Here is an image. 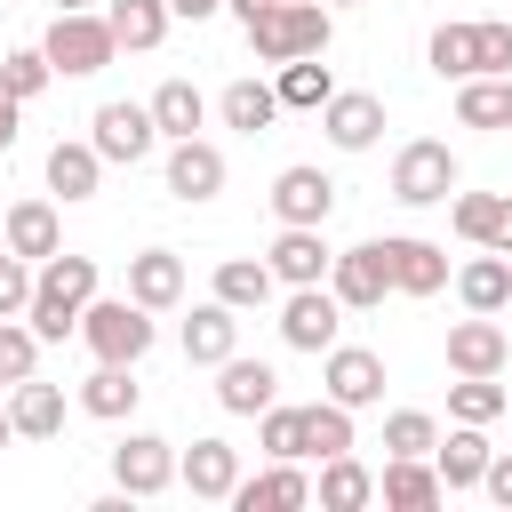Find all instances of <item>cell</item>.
Wrapping results in <instances>:
<instances>
[{
    "instance_id": "obj_1",
    "label": "cell",
    "mask_w": 512,
    "mask_h": 512,
    "mask_svg": "<svg viewBox=\"0 0 512 512\" xmlns=\"http://www.w3.org/2000/svg\"><path fill=\"white\" fill-rule=\"evenodd\" d=\"M88 296H96V256H72V248H56V256L40 264V288H32V304H24L32 336H40V344H64V336H80V312H88Z\"/></svg>"
},
{
    "instance_id": "obj_2",
    "label": "cell",
    "mask_w": 512,
    "mask_h": 512,
    "mask_svg": "<svg viewBox=\"0 0 512 512\" xmlns=\"http://www.w3.org/2000/svg\"><path fill=\"white\" fill-rule=\"evenodd\" d=\"M328 8L320 0H272L264 16H248V48L264 64H288V56H328Z\"/></svg>"
},
{
    "instance_id": "obj_3",
    "label": "cell",
    "mask_w": 512,
    "mask_h": 512,
    "mask_svg": "<svg viewBox=\"0 0 512 512\" xmlns=\"http://www.w3.org/2000/svg\"><path fill=\"white\" fill-rule=\"evenodd\" d=\"M80 336H88V352L96 360H144L152 352V312L136 304V296H112V304H96L88 296V312H80Z\"/></svg>"
},
{
    "instance_id": "obj_4",
    "label": "cell",
    "mask_w": 512,
    "mask_h": 512,
    "mask_svg": "<svg viewBox=\"0 0 512 512\" xmlns=\"http://www.w3.org/2000/svg\"><path fill=\"white\" fill-rule=\"evenodd\" d=\"M40 48H48V64H56L64 80H88V72H104V64L120 56V40H112V24H104V16H88V8H72V16H56Z\"/></svg>"
},
{
    "instance_id": "obj_5",
    "label": "cell",
    "mask_w": 512,
    "mask_h": 512,
    "mask_svg": "<svg viewBox=\"0 0 512 512\" xmlns=\"http://www.w3.org/2000/svg\"><path fill=\"white\" fill-rule=\"evenodd\" d=\"M448 192H456V152H448V144H432V136L400 144V160H392V200L432 208V200H448Z\"/></svg>"
},
{
    "instance_id": "obj_6",
    "label": "cell",
    "mask_w": 512,
    "mask_h": 512,
    "mask_svg": "<svg viewBox=\"0 0 512 512\" xmlns=\"http://www.w3.org/2000/svg\"><path fill=\"white\" fill-rule=\"evenodd\" d=\"M88 128H96L88 144H96L104 160H120V168H136V160L160 144V120H152V104H96V120H88Z\"/></svg>"
},
{
    "instance_id": "obj_7",
    "label": "cell",
    "mask_w": 512,
    "mask_h": 512,
    "mask_svg": "<svg viewBox=\"0 0 512 512\" xmlns=\"http://www.w3.org/2000/svg\"><path fill=\"white\" fill-rule=\"evenodd\" d=\"M328 288H336V304H344V312H368V304H384V288H392V256H384V240H360V248H344V256L328 264Z\"/></svg>"
},
{
    "instance_id": "obj_8",
    "label": "cell",
    "mask_w": 512,
    "mask_h": 512,
    "mask_svg": "<svg viewBox=\"0 0 512 512\" xmlns=\"http://www.w3.org/2000/svg\"><path fill=\"white\" fill-rule=\"evenodd\" d=\"M336 328H344V304H336V288H296L288 304H280V336L296 344V352H328L336 344Z\"/></svg>"
},
{
    "instance_id": "obj_9",
    "label": "cell",
    "mask_w": 512,
    "mask_h": 512,
    "mask_svg": "<svg viewBox=\"0 0 512 512\" xmlns=\"http://www.w3.org/2000/svg\"><path fill=\"white\" fill-rule=\"evenodd\" d=\"M504 360H512V336L496 328V312H472V320L448 328V368L456 376H504Z\"/></svg>"
},
{
    "instance_id": "obj_10",
    "label": "cell",
    "mask_w": 512,
    "mask_h": 512,
    "mask_svg": "<svg viewBox=\"0 0 512 512\" xmlns=\"http://www.w3.org/2000/svg\"><path fill=\"white\" fill-rule=\"evenodd\" d=\"M112 480H120V496H160V488L176 480V448L152 440V432H128V440L112 448Z\"/></svg>"
},
{
    "instance_id": "obj_11",
    "label": "cell",
    "mask_w": 512,
    "mask_h": 512,
    "mask_svg": "<svg viewBox=\"0 0 512 512\" xmlns=\"http://www.w3.org/2000/svg\"><path fill=\"white\" fill-rule=\"evenodd\" d=\"M320 128H328L336 152H368V144L384 136V104H376L368 88H336V96L320 104Z\"/></svg>"
},
{
    "instance_id": "obj_12",
    "label": "cell",
    "mask_w": 512,
    "mask_h": 512,
    "mask_svg": "<svg viewBox=\"0 0 512 512\" xmlns=\"http://www.w3.org/2000/svg\"><path fill=\"white\" fill-rule=\"evenodd\" d=\"M328 208H336V184L320 168H280L272 176V216L280 224H328Z\"/></svg>"
},
{
    "instance_id": "obj_13",
    "label": "cell",
    "mask_w": 512,
    "mask_h": 512,
    "mask_svg": "<svg viewBox=\"0 0 512 512\" xmlns=\"http://www.w3.org/2000/svg\"><path fill=\"white\" fill-rule=\"evenodd\" d=\"M288 288H312V280H328V240H320V224H280V240H272V256H264Z\"/></svg>"
},
{
    "instance_id": "obj_14",
    "label": "cell",
    "mask_w": 512,
    "mask_h": 512,
    "mask_svg": "<svg viewBox=\"0 0 512 512\" xmlns=\"http://www.w3.org/2000/svg\"><path fill=\"white\" fill-rule=\"evenodd\" d=\"M216 400H224V416H264L272 400H280V376L264 368V360H216Z\"/></svg>"
},
{
    "instance_id": "obj_15",
    "label": "cell",
    "mask_w": 512,
    "mask_h": 512,
    "mask_svg": "<svg viewBox=\"0 0 512 512\" xmlns=\"http://www.w3.org/2000/svg\"><path fill=\"white\" fill-rule=\"evenodd\" d=\"M176 480H184L192 496H208V504H232V488H240V448H224V440H192L184 464H176Z\"/></svg>"
},
{
    "instance_id": "obj_16",
    "label": "cell",
    "mask_w": 512,
    "mask_h": 512,
    "mask_svg": "<svg viewBox=\"0 0 512 512\" xmlns=\"http://www.w3.org/2000/svg\"><path fill=\"white\" fill-rule=\"evenodd\" d=\"M168 192H176V200H216V192H224V152L200 144V136H176V152H168Z\"/></svg>"
},
{
    "instance_id": "obj_17",
    "label": "cell",
    "mask_w": 512,
    "mask_h": 512,
    "mask_svg": "<svg viewBox=\"0 0 512 512\" xmlns=\"http://www.w3.org/2000/svg\"><path fill=\"white\" fill-rule=\"evenodd\" d=\"M232 344H240V312L216 296V304H192V320H184V360L192 368H216V360H232Z\"/></svg>"
},
{
    "instance_id": "obj_18",
    "label": "cell",
    "mask_w": 512,
    "mask_h": 512,
    "mask_svg": "<svg viewBox=\"0 0 512 512\" xmlns=\"http://www.w3.org/2000/svg\"><path fill=\"white\" fill-rule=\"evenodd\" d=\"M328 400H344V408L384 400V360L360 344H328Z\"/></svg>"
},
{
    "instance_id": "obj_19",
    "label": "cell",
    "mask_w": 512,
    "mask_h": 512,
    "mask_svg": "<svg viewBox=\"0 0 512 512\" xmlns=\"http://www.w3.org/2000/svg\"><path fill=\"white\" fill-rule=\"evenodd\" d=\"M376 496H384L392 512H432V504L448 496V480H440V464H424V456H392L384 480H376Z\"/></svg>"
},
{
    "instance_id": "obj_20",
    "label": "cell",
    "mask_w": 512,
    "mask_h": 512,
    "mask_svg": "<svg viewBox=\"0 0 512 512\" xmlns=\"http://www.w3.org/2000/svg\"><path fill=\"white\" fill-rule=\"evenodd\" d=\"M384 256H392V288L400 296H440L448 288V256L432 240H408L400 232V240H384Z\"/></svg>"
},
{
    "instance_id": "obj_21",
    "label": "cell",
    "mask_w": 512,
    "mask_h": 512,
    "mask_svg": "<svg viewBox=\"0 0 512 512\" xmlns=\"http://www.w3.org/2000/svg\"><path fill=\"white\" fill-rule=\"evenodd\" d=\"M128 296H136L144 312H168V304L184 296V256H168V248L128 256Z\"/></svg>"
},
{
    "instance_id": "obj_22",
    "label": "cell",
    "mask_w": 512,
    "mask_h": 512,
    "mask_svg": "<svg viewBox=\"0 0 512 512\" xmlns=\"http://www.w3.org/2000/svg\"><path fill=\"white\" fill-rule=\"evenodd\" d=\"M8 416H16V440H56L64 432V392L24 376V384H8Z\"/></svg>"
},
{
    "instance_id": "obj_23",
    "label": "cell",
    "mask_w": 512,
    "mask_h": 512,
    "mask_svg": "<svg viewBox=\"0 0 512 512\" xmlns=\"http://www.w3.org/2000/svg\"><path fill=\"white\" fill-rule=\"evenodd\" d=\"M320 512H360V504H376V472L344 448V456H320Z\"/></svg>"
},
{
    "instance_id": "obj_24",
    "label": "cell",
    "mask_w": 512,
    "mask_h": 512,
    "mask_svg": "<svg viewBox=\"0 0 512 512\" xmlns=\"http://www.w3.org/2000/svg\"><path fill=\"white\" fill-rule=\"evenodd\" d=\"M232 504H240V512H296V504H312V480L296 472V456H280L264 480H240Z\"/></svg>"
},
{
    "instance_id": "obj_25",
    "label": "cell",
    "mask_w": 512,
    "mask_h": 512,
    "mask_svg": "<svg viewBox=\"0 0 512 512\" xmlns=\"http://www.w3.org/2000/svg\"><path fill=\"white\" fill-rule=\"evenodd\" d=\"M0 232H8V248H16V256H32V264H48V256L64 248V232H56V208H48V200H16V208L0 216Z\"/></svg>"
},
{
    "instance_id": "obj_26",
    "label": "cell",
    "mask_w": 512,
    "mask_h": 512,
    "mask_svg": "<svg viewBox=\"0 0 512 512\" xmlns=\"http://www.w3.org/2000/svg\"><path fill=\"white\" fill-rule=\"evenodd\" d=\"M456 120L464 128H512V72H472L456 88Z\"/></svg>"
},
{
    "instance_id": "obj_27",
    "label": "cell",
    "mask_w": 512,
    "mask_h": 512,
    "mask_svg": "<svg viewBox=\"0 0 512 512\" xmlns=\"http://www.w3.org/2000/svg\"><path fill=\"white\" fill-rule=\"evenodd\" d=\"M96 184H104V152H96V144H64V136H56V144H48V192L88 200Z\"/></svg>"
},
{
    "instance_id": "obj_28",
    "label": "cell",
    "mask_w": 512,
    "mask_h": 512,
    "mask_svg": "<svg viewBox=\"0 0 512 512\" xmlns=\"http://www.w3.org/2000/svg\"><path fill=\"white\" fill-rule=\"evenodd\" d=\"M272 288H280V272H272L264 256H232V264H216V296H224L232 312H264Z\"/></svg>"
},
{
    "instance_id": "obj_29",
    "label": "cell",
    "mask_w": 512,
    "mask_h": 512,
    "mask_svg": "<svg viewBox=\"0 0 512 512\" xmlns=\"http://www.w3.org/2000/svg\"><path fill=\"white\" fill-rule=\"evenodd\" d=\"M136 392H144V384L128 376V360H96V376L80 384V408H88V416H104V424H120V416L136 408Z\"/></svg>"
},
{
    "instance_id": "obj_30",
    "label": "cell",
    "mask_w": 512,
    "mask_h": 512,
    "mask_svg": "<svg viewBox=\"0 0 512 512\" xmlns=\"http://www.w3.org/2000/svg\"><path fill=\"white\" fill-rule=\"evenodd\" d=\"M456 296H464L472 312H504V304H512V256H496V248L472 256V264L456 272Z\"/></svg>"
},
{
    "instance_id": "obj_31",
    "label": "cell",
    "mask_w": 512,
    "mask_h": 512,
    "mask_svg": "<svg viewBox=\"0 0 512 512\" xmlns=\"http://www.w3.org/2000/svg\"><path fill=\"white\" fill-rule=\"evenodd\" d=\"M104 24L120 48H160L168 40V0H104Z\"/></svg>"
},
{
    "instance_id": "obj_32",
    "label": "cell",
    "mask_w": 512,
    "mask_h": 512,
    "mask_svg": "<svg viewBox=\"0 0 512 512\" xmlns=\"http://www.w3.org/2000/svg\"><path fill=\"white\" fill-rule=\"evenodd\" d=\"M432 456H440V480H448V488H480V480H488V440H480V424H456Z\"/></svg>"
},
{
    "instance_id": "obj_33",
    "label": "cell",
    "mask_w": 512,
    "mask_h": 512,
    "mask_svg": "<svg viewBox=\"0 0 512 512\" xmlns=\"http://www.w3.org/2000/svg\"><path fill=\"white\" fill-rule=\"evenodd\" d=\"M272 88H280V104H288V112H320V104L336 96V80H328V64H320V56H288Z\"/></svg>"
},
{
    "instance_id": "obj_34",
    "label": "cell",
    "mask_w": 512,
    "mask_h": 512,
    "mask_svg": "<svg viewBox=\"0 0 512 512\" xmlns=\"http://www.w3.org/2000/svg\"><path fill=\"white\" fill-rule=\"evenodd\" d=\"M272 120H280V88H264V80H232V88H224V128L264 136Z\"/></svg>"
},
{
    "instance_id": "obj_35",
    "label": "cell",
    "mask_w": 512,
    "mask_h": 512,
    "mask_svg": "<svg viewBox=\"0 0 512 512\" xmlns=\"http://www.w3.org/2000/svg\"><path fill=\"white\" fill-rule=\"evenodd\" d=\"M152 120H160V136H200L208 104H200L192 80H160V88H152Z\"/></svg>"
},
{
    "instance_id": "obj_36",
    "label": "cell",
    "mask_w": 512,
    "mask_h": 512,
    "mask_svg": "<svg viewBox=\"0 0 512 512\" xmlns=\"http://www.w3.org/2000/svg\"><path fill=\"white\" fill-rule=\"evenodd\" d=\"M352 448V408L344 400H312L304 408V456H344Z\"/></svg>"
},
{
    "instance_id": "obj_37",
    "label": "cell",
    "mask_w": 512,
    "mask_h": 512,
    "mask_svg": "<svg viewBox=\"0 0 512 512\" xmlns=\"http://www.w3.org/2000/svg\"><path fill=\"white\" fill-rule=\"evenodd\" d=\"M424 56H432L440 80H472V72H480V40H472V24H440Z\"/></svg>"
},
{
    "instance_id": "obj_38",
    "label": "cell",
    "mask_w": 512,
    "mask_h": 512,
    "mask_svg": "<svg viewBox=\"0 0 512 512\" xmlns=\"http://www.w3.org/2000/svg\"><path fill=\"white\" fill-rule=\"evenodd\" d=\"M448 416H456V424H496V416H504V384H496V376L448 384Z\"/></svg>"
},
{
    "instance_id": "obj_39",
    "label": "cell",
    "mask_w": 512,
    "mask_h": 512,
    "mask_svg": "<svg viewBox=\"0 0 512 512\" xmlns=\"http://www.w3.org/2000/svg\"><path fill=\"white\" fill-rule=\"evenodd\" d=\"M0 80H8V96L32 104V96L56 80V64H48V48H8V56H0Z\"/></svg>"
},
{
    "instance_id": "obj_40",
    "label": "cell",
    "mask_w": 512,
    "mask_h": 512,
    "mask_svg": "<svg viewBox=\"0 0 512 512\" xmlns=\"http://www.w3.org/2000/svg\"><path fill=\"white\" fill-rule=\"evenodd\" d=\"M440 448V424L424 416V408H400L392 424H384V456H432Z\"/></svg>"
},
{
    "instance_id": "obj_41",
    "label": "cell",
    "mask_w": 512,
    "mask_h": 512,
    "mask_svg": "<svg viewBox=\"0 0 512 512\" xmlns=\"http://www.w3.org/2000/svg\"><path fill=\"white\" fill-rule=\"evenodd\" d=\"M32 360H40L32 320H0V384H24V376H32Z\"/></svg>"
},
{
    "instance_id": "obj_42",
    "label": "cell",
    "mask_w": 512,
    "mask_h": 512,
    "mask_svg": "<svg viewBox=\"0 0 512 512\" xmlns=\"http://www.w3.org/2000/svg\"><path fill=\"white\" fill-rule=\"evenodd\" d=\"M32 288H40V272H32V256H0V320H24V304H32Z\"/></svg>"
},
{
    "instance_id": "obj_43",
    "label": "cell",
    "mask_w": 512,
    "mask_h": 512,
    "mask_svg": "<svg viewBox=\"0 0 512 512\" xmlns=\"http://www.w3.org/2000/svg\"><path fill=\"white\" fill-rule=\"evenodd\" d=\"M264 456L280 464V456H304V408H264Z\"/></svg>"
},
{
    "instance_id": "obj_44",
    "label": "cell",
    "mask_w": 512,
    "mask_h": 512,
    "mask_svg": "<svg viewBox=\"0 0 512 512\" xmlns=\"http://www.w3.org/2000/svg\"><path fill=\"white\" fill-rule=\"evenodd\" d=\"M472 40H480V72H512V24L504 16L472 24Z\"/></svg>"
},
{
    "instance_id": "obj_45",
    "label": "cell",
    "mask_w": 512,
    "mask_h": 512,
    "mask_svg": "<svg viewBox=\"0 0 512 512\" xmlns=\"http://www.w3.org/2000/svg\"><path fill=\"white\" fill-rule=\"evenodd\" d=\"M480 248H496V256H512V200H496V216H488V240Z\"/></svg>"
},
{
    "instance_id": "obj_46",
    "label": "cell",
    "mask_w": 512,
    "mask_h": 512,
    "mask_svg": "<svg viewBox=\"0 0 512 512\" xmlns=\"http://www.w3.org/2000/svg\"><path fill=\"white\" fill-rule=\"evenodd\" d=\"M480 488H488V496L512 512V456H488V480H480Z\"/></svg>"
},
{
    "instance_id": "obj_47",
    "label": "cell",
    "mask_w": 512,
    "mask_h": 512,
    "mask_svg": "<svg viewBox=\"0 0 512 512\" xmlns=\"http://www.w3.org/2000/svg\"><path fill=\"white\" fill-rule=\"evenodd\" d=\"M16 120H24V96H8V80H0V152L16 144Z\"/></svg>"
},
{
    "instance_id": "obj_48",
    "label": "cell",
    "mask_w": 512,
    "mask_h": 512,
    "mask_svg": "<svg viewBox=\"0 0 512 512\" xmlns=\"http://www.w3.org/2000/svg\"><path fill=\"white\" fill-rule=\"evenodd\" d=\"M216 8H224V0H168V16H192V24H200V16H216Z\"/></svg>"
},
{
    "instance_id": "obj_49",
    "label": "cell",
    "mask_w": 512,
    "mask_h": 512,
    "mask_svg": "<svg viewBox=\"0 0 512 512\" xmlns=\"http://www.w3.org/2000/svg\"><path fill=\"white\" fill-rule=\"evenodd\" d=\"M232 8H240V24H248V16H264V8H272V0H232Z\"/></svg>"
},
{
    "instance_id": "obj_50",
    "label": "cell",
    "mask_w": 512,
    "mask_h": 512,
    "mask_svg": "<svg viewBox=\"0 0 512 512\" xmlns=\"http://www.w3.org/2000/svg\"><path fill=\"white\" fill-rule=\"evenodd\" d=\"M8 440H16V416H8V400H0V448H8Z\"/></svg>"
},
{
    "instance_id": "obj_51",
    "label": "cell",
    "mask_w": 512,
    "mask_h": 512,
    "mask_svg": "<svg viewBox=\"0 0 512 512\" xmlns=\"http://www.w3.org/2000/svg\"><path fill=\"white\" fill-rule=\"evenodd\" d=\"M72 8H96V0H56V16H72Z\"/></svg>"
},
{
    "instance_id": "obj_52",
    "label": "cell",
    "mask_w": 512,
    "mask_h": 512,
    "mask_svg": "<svg viewBox=\"0 0 512 512\" xmlns=\"http://www.w3.org/2000/svg\"><path fill=\"white\" fill-rule=\"evenodd\" d=\"M336 8H352V0H336Z\"/></svg>"
}]
</instances>
